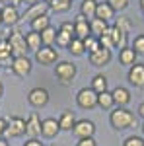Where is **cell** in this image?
I'll use <instances>...</instances> for the list:
<instances>
[{
    "mask_svg": "<svg viewBox=\"0 0 144 146\" xmlns=\"http://www.w3.org/2000/svg\"><path fill=\"white\" fill-rule=\"evenodd\" d=\"M109 123L115 131H125V129H131L136 127V117L133 111H129L127 107H115L109 113Z\"/></svg>",
    "mask_w": 144,
    "mask_h": 146,
    "instance_id": "1",
    "label": "cell"
},
{
    "mask_svg": "<svg viewBox=\"0 0 144 146\" xmlns=\"http://www.w3.org/2000/svg\"><path fill=\"white\" fill-rule=\"evenodd\" d=\"M8 43L12 49V56L18 58V56H27V45H25V35L20 29H14L8 33Z\"/></svg>",
    "mask_w": 144,
    "mask_h": 146,
    "instance_id": "2",
    "label": "cell"
},
{
    "mask_svg": "<svg viewBox=\"0 0 144 146\" xmlns=\"http://www.w3.org/2000/svg\"><path fill=\"white\" fill-rule=\"evenodd\" d=\"M76 64L74 62H70V60H60L58 64L55 66V76L62 84H70L72 80H74V76H76Z\"/></svg>",
    "mask_w": 144,
    "mask_h": 146,
    "instance_id": "3",
    "label": "cell"
},
{
    "mask_svg": "<svg viewBox=\"0 0 144 146\" xmlns=\"http://www.w3.org/2000/svg\"><path fill=\"white\" fill-rule=\"evenodd\" d=\"M76 103L82 109H94V107H98V94L92 88H82L76 94Z\"/></svg>",
    "mask_w": 144,
    "mask_h": 146,
    "instance_id": "4",
    "label": "cell"
},
{
    "mask_svg": "<svg viewBox=\"0 0 144 146\" xmlns=\"http://www.w3.org/2000/svg\"><path fill=\"white\" fill-rule=\"evenodd\" d=\"M74 37H76V35H74V23L72 22H62L60 27L56 29V45L68 49L70 41H72Z\"/></svg>",
    "mask_w": 144,
    "mask_h": 146,
    "instance_id": "5",
    "label": "cell"
},
{
    "mask_svg": "<svg viewBox=\"0 0 144 146\" xmlns=\"http://www.w3.org/2000/svg\"><path fill=\"white\" fill-rule=\"evenodd\" d=\"M88 58H90V64H92V66L103 68V66H107V64L111 62V58H113V53H111L109 49H103V47H100L98 51L90 53Z\"/></svg>",
    "mask_w": 144,
    "mask_h": 146,
    "instance_id": "6",
    "label": "cell"
},
{
    "mask_svg": "<svg viewBox=\"0 0 144 146\" xmlns=\"http://www.w3.org/2000/svg\"><path fill=\"white\" fill-rule=\"evenodd\" d=\"M72 133L78 136V140H82V138H94V135H96V125H94V121L80 119V121H76Z\"/></svg>",
    "mask_w": 144,
    "mask_h": 146,
    "instance_id": "7",
    "label": "cell"
},
{
    "mask_svg": "<svg viewBox=\"0 0 144 146\" xmlns=\"http://www.w3.org/2000/svg\"><path fill=\"white\" fill-rule=\"evenodd\" d=\"M35 60L41 64V66H51L58 60V51L53 47H41L37 53H35Z\"/></svg>",
    "mask_w": 144,
    "mask_h": 146,
    "instance_id": "8",
    "label": "cell"
},
{
    "mask_svg": "<svg viewBox=\"0 0 144 146\" xmlns=\"http://www.w3.org/2000/svg\"><path fill=\"white\" fill-rule=\"evenodd\" d=\"M6 121H8L6 136L18 138V136L25 135V119H22V117H10V119H6Z\"/></svg>",
    "mask_w": 144,
    "mask_h": 146,
    "instance_id": "9",
    "label": "cell"
},
{
    "mask_svg": "<svg viewBox=\"0 0 144 146\" xmlns=\"http://www.w3.org/2000/svg\"><path fill=\"white\" fill-rule=\"evenodd\" d=\"M12 72L16 74V76H27L29 72H31V68H33V64H31V58H27V56H18V58H14V62H12Z\"/></svg>",
    "mask_w": 144,
    "mask_h": 146,
    "instance_id": "10",
    "label": "cell"
},
{
    "mask_svg": "<svg viewBox=\"0 0 144 146\" xmlns=\"http://www.w3.org/2000/svg\"><path fill=\"white\" fill-rule=\"evenodd\" d=\"M27 101L33 105V107H43L49 103V92L45 90V88H33V90H29L27 94Z\"/></svg>",
    "mask_w": 144,
    "mask_h": 146,
    "instance_id": "11",
    "label": "cell"
},
{
    "mask_svg": "<svg viewBox=\"0 0 144 146\" xmlns=\"http://www.w3.org/2000/svg\"><path fill=\"white\" fill-rule=\"evenodd\" d=\"M127 78L134 88H144V64L142 62H136V64H133L129 68Z\"/></svg>",
    "mask_w": 144,
    "mask_h": 146,
    "instance_id": "12",
    "label": "cell"
},
{
    "mask_svg": "<svg viewBox=\"0 0 144 146\" xmlns=\"http://www.w3.org/2000/svg\"><path fill=\"white\" fill-rule=\"evenodd\" d=\"M47 12H49V4H47V2H37V4L29 6L27 10L23 12L22 20H25V22H33L35 18H39V16H45Z\"/></svg>",
    "mask_w": 144,
    "mask_h": 146,
    "instance_id": "13",
    "label": "cell"
},
{
    "mask_svg": "<svg viewBox=\"0 0 144 146\" xmlns=\"http://www.w3.org/2000/svg\"><path fill=\"white\" fill-rule=\"evenodd\" d=\"M0 16H2V23L8 25V27H12V25H16V23L20 22V12H18L16 6H12V4H6L0 10Z\"/></svg>",
    "mask_w": 144,
    "mask_h": 146,
    "instance_id": "14",
    "label": "cell"
},
{
    "mask_svg": "<svg viewBox=\"0 0 144 146\" xmlns=\"http://www.w3.org/2000/svg\"><path fill=\"white\" fill-rule=\"evenodd\" d=\"M25 135H29V138L41 136V119H39L37 113H31L25 119Z\"/></svg>",
    "mask_w": 144,
    "mask_h": 146,
    "instance_id": "15",
    "label": "cell"
},
{
    "mask_svg": "<svg viewBox=\"0 0 144 146\" xmlns=\"http://www.w3.org/2000/svg\"><path fill=\"white\" fill-rule=\"evenodd\" d=\"M58 133H60V127H58V121L56 119L47 117V119L41 121V136H45V138H55Z\"/></svg>",
    "mask_w": 144,
    "mask_h": 146,
    "instance_id": "16",
    "label": "cell"
},
{
    "mask_svg": "<svg viewBox=\"0 0 144 146\" xmlns=\"http://www.w3.org/2000/svg\"><path fill=\"white\" fill-rule=\"evenodd\" d=\"M74 35H76L78 39H82V41H84V39H86V37H90V20H86V18H84V16H80V14H78L76 16V20H74Z\"/></svg>",
    "mask_w": 144,
    "mask_h": 146,
    "instance_id": "17",
    "label": "cell"
},
{
    "mask_svg": "<svg viewBox=\"0 0 144 146\" xmlns=\"http://www.w3.org/2000/svg\"><path fill=\"white\" fill-rule=\"evenodd\" d=\"M12 62H14V56H12V49H10V43L6 37L0 39V68H10Z\"/></svg>",
    "mask_w": 144,
    "mask_h": 146,
    "instance_id": "18",
    "label": "cell"
},
{
    "mask_svg": "<svg viewBox=\"0 0 144 146\" xmlns=\"http://www.w3.org/2000/svg\"><path fill=\"white\" fill-rule=\"evenodd\" d=\"M111 94H113V101H115L117 107H127L131 103V92L127 88H123V86H117Z\"/></svg>",
    "mask_w": 144,
    "mask_h": 146,
    "instance_id": "19",
    "label": "cell"
},
{
    "mask_svg": "<svg viewBox=\"0 0 144 146\" xmlns=\"http://www.w3.org/2000/svg\"><path fill=\"white\" fill-rule=\"evenodd\" d=\"M109 37H111V43H113V49L115 47H119V49L127 47V33L121 31L117 25H109Z\"/></svg>",
    "mask_w": 144,
    "mask_h": 146,
    "instance_id": "20",
    "label": "cell"
},
{
    "mask_svg": "<svg viewBox=\"0 0 144 146\" xmlns=\"http://www.w3.org/2000/svg\"><path fill=\"white\" fill-rule=\"evenodd\" d=\"M109 31V23L100 20V18H94V20H90V33L94 35V37H98L100 39L101 35H105Z\"/></svg>",
    "mask_w": 144,
    "mask_h": 146,
    "instance_id": "21",
    "label": "cell"
},
{
    "mask_svg": "<svg viewBox=\"0 0 144 146\" xmlns=\"http://www.w3.org/2000/svg\"><path fill=\"white\" fill-rule=\"evenodd\" d=\"M136 53H134L133 47H125V49H121L119 51V62H121L123 66H133V64H136Z\"/></svg>",
    "mask_w": 144,
    "mask_h": 146,
    "instance_id": "22",
    "label": "cell"
},
{
    "mask_svg": "<svg viewBox=\"0 0 144 146\" xmlns=\"http://www.w3.org/2000/svg\"><path fill=\"white\" fill-rule=\"evenodd\" d=\"M98 10V0H82L80 4V16H84L86 20H94Z\"/></svg>",
    "mask_w": 144,
    "mask_h": 146,
    "instance_id": "23",
    "label": "cell"
},
{
    "mask_svg": "<svg viewBox=\"0 0 144 146\" xmlns=\"http://www.w3.org/2000/svg\"><path fill=\"white\" fill-rule=\"evenodd\" d=\"M96 18H100L103 22L109 23L113 18H115V10L111 8L107 2H98V10H96Z\"/></svg>",
    "mask_w": 144,
    "mask_h": 146,
    "instance_id": "24",
    "label": "cell"
},
{
    "mask_svg": "<svg viewBox=\"0 0 144 146\" xmlns=\"http://www.w3.org/2000/svg\"><path fill=\"white\" fill-rule=\"evenodd\" d=\"M25 45H27V51H33L37 53L39 49H41V33H37V31H29V33H25Z\"/></svg>",
    "mask_w": 144,
    "mask_h": 146,
    "instance_id": "25",
    "label": "cell"
},
{
    "mask_svg": "<svg viewBox=\"0 0 144 146\" xmlns=\"http://www.w3.org/2000/svg\"><path fill=\"white\" fill-rule=\"evenodd\" d=\"M74 125H76V117H74L72 111H64L58 117V127H60V131H72Z\"/></svg>",
    "mask_w": 144,
    "mask_h": 146,
    "instance_id": "26",
    "label": "cell"
},
{
    "mask_svg": "<svg viewBox=\"0 0 144 146\" xmlns=\"http://www.w3.org/2000/svg\"><path fill=\"white\" fill-rule=\"evenodd\" d=\"M31 23V31H37V33H41L45 31L47 27H51V18H49V14H45V16H39V18H35Z\"/></svg>",
    "mask_w": 144,
    "mask_h": 146,
    "instance_id": "27",
    "label": "cell"
},
{
    "mask_svg": "<svg viewBox=\"0 0 144 146\" xmlns=\"http://www.w3.org/2000/svg\"><path fill=\"white\" fill-rule=\"evenodd\" d=\"M56 43V27H47L45 31H41V45L43 47H53Z\"/></svg>",
    "mask_w": 144,
    "mask_h": 146,
    "instance_id": "28",
    "label": "cell"
},
{
    "mask_svg": "<svg viewBox=\"0 0 144 146\" xmlns=\"http://www.w3.org/2000/svg\"><path fill=\"white\" fill-rule=\"evenodd\" d=\"M113 105H115V101H113V94L109 90L103 92V94H98V107L109 111V109H113Z\"/></svg>",
    "mask_w": 144,
    "mask_h": 146,
    "instance_id": "29",
    "label": "cell"
},
{
    "mask_svg": "<svg viewBox=\"0 0 144 146\" xmlns=\"http://www.w3.org/2000/svg\"><path fill=\"white\" fill-rule=\"evenodd\" d=\"M90 88L96 92V94H103V92H107V78H105L103 74H96L94 80H92V86H90Z\"/></svg>",
    "mask_w": 144,
    "mask_h": 146,
    "instance_id": "30",
    "label": "cell"
},
{
    "mask_svg": "<svg viewBox=\"0 0 144 146\" xmlns=\"http://www.w3.org/2000/svg\"><path fill=\"white\" fill-rule=\"evenodd\" d=\"M49 8L56 14H64L72 8V2L70 0H53V2H49Z\"/></svg>",
    "mask_w": 144,
    "mask_h": 146,
    "instance_id": "31",
    "label": "cell"
},
{
    "mask_svg": "<svg viewBox=\"0 0 144 146\" xmlns=\"http://www.w3.org/2000/svg\"><path fill=\"white\" fill-rule=\"evenodd\" d=\"M68 51H70L74 56H82L84 53H86V49H84V41L78 39V37H74V39L70 41V45H68Z\"/></svg>",
    "mask_w": 144,
    "mask_h": 146,
    "instance_id": "32",
    "label": "cell"
},
{
    "mask_svg": "<svg viewBox=\"0 0 144 146\" xmlns=\"http://www.w3.org/2000/svg\"><path fill=\"white\" fill-rule=\"evenodd\" d=\"M84 49H86V53H94V51H98L100 49V39L98 37H94V35H90L84 39Z\"/></svg>",
    "mask_w": 144,
    "mask_h": 146,
    "instance_id": "33",
    "label": "cell"
},
{
    "mask_svg": "<svg viewBox=\"0 0 144 146\" xmlns=\"http://www.w3.org/2000/svg\"><path fill=\"white\" fill-rule=\"evenodd\" d=\"M133 49H134V53H136V55H144V33H140V35H136V37H134Z\"/></svg>",
    "mask_w": 144,
    "mask_h": 146,
    "instance_id": "34",
    "label": "cell"
},
{
    "mask_svg": "<svg viewBox=\"0 0 144 146\" xmlns=\"http://www.w3.org/2000/svg\"><path fill=\"white\" fill-rule=\"evenodd\" d=\"M105 2H107L115 12H121V10H125V8L129 6V2H131V0H105Z\"/></svg>",
    "mask_w": 144,
    "mask_h": 146,
    "instance_id": "35",
    "label": "cell"
},
{
    "mask_svg": "<svg viewBox=\"0 0 144 146\" xmlns=\"http://www.w3.org/2000/svg\"><path fill=\"white\" fill-rule=\"evenodd\" d=\"M123 146H144V138L142 136H129V138H125V142H123Z\"/></svg>",
    "mask_w": 144,
    "mask_h": 146,
    "instance_id": "36",
    "label": "cell"
},
{
    "mask_svg": "<svg viewBox=\"0 0 144 146\" xmlns=\"http://www.w3.org/2000/svg\"><path fill=\"white\" fill-rule=\"evenodd\" d=\"M113 25H117V27H119L121 31H125V33H129V31H131V22H129L127 18H117Z\"/></svg>",
    "mask_w": 144,
    "mask_h": 146,
    "instance_id": "37",
    "label": "cell"
},
{
    "mask_svg": "<svg viewBox=\"0 0 144 146\" xmlns=\"http://www.w3.org/2000/svg\"><path fill=\"white\" fill-rule=\"evenodd\" d=\"M100 47H103V49H113V43H111V37H109V31H107V33L105 35H101L100 37Z\"/></svg>",
    "mask_w": 144,
    "mask_h": 146,
    "instance_id": "38",
    "label": "cell"
},
{
    "mask_svg": "<svg viewBox=\"0 0 144 146\" xmlns=\"http://www.w3.org/2000/svg\"><path fill=\"white\" fill-rule=\"evenodd\" d=\"M76 146H98V142L94 138H82V140L76 142Z\"/></svg>",
    "mask_w": 144,
    "mask_h": 146,
    "instance_id": "39",
    "label": "cell"
},
{
    "mask_svg": "<svg viewBox=\"0 0 144 146\" xmlns=\"http://www.w3.org/2000/svg\"><path fill=\"white\" fill-rule=\"evenodd\" d=\"M23 146H45L39 138H29V140H25V144Z\"/></svg>",
    "mask_w": 144,
    "mask_h": 146,
    "instance_id": "40",
    "label": "cell"
},
{
    "mask_svg": "<svg viewBox=\"0 0 144 146\" xmlns=\"http://www.w3.org/2000/svg\"><path fill=\"white\" fill-rule=\"evenodd\" d=\"M6 127H8V121L0 117V138H2V136L6 135Z\"/></svg>",
    "mask_w": 144,
    "mask_h": 146,
    "instance_id": "41",
    "label": "cell"
},
{
    "mask_svg": "<svg viewBox=\"0 0 144 146\" xmlns=\"http://www.w3.org/2000/svg\"><path fill=\"white\" fill-rule=\"evenodd\" d=\"M138 115H140V117L144 119V101L140 103V105H138Z\"/></svg>",
    "mask_w": 144,
    "mask_h": 146,
    "instance_id": "42",
    "label": "cell"
},
{
    "mask_svg": "<svg viewBox=\"0 0 144 146\" xmlns=\"http://www.w3.org/2000/svg\"><path fill=\"white\" fill-rule=\"evenodd\" d=\"M22 2H23V0H10V4H12V6H16V8H18Z\"/></svg>",
    "mask_w": 144,
    "mask_h": 146,
    "instance_id": "43",
    "label": "cell"
},
{
    "mask_svg": "<svg viewBox=\"0 0 144 146\" xmlns=\"http://www.w3.org/2000/svg\"><path fill=\"white\" fill-rule=\"evenodd\" d=\"M23 2H25L27 6H33V4H37V2H39V0H23Z\"/></svg>",
    "mask_w": 144,
    "mask_h": 146,
    "instance_id": "44",
    "label": "cell"
},
{
    "mask_svg": "<svg viewBox=\"0 0 144 146\" xmlns=\"http://www.w3.org/2000/svg\"><path fill=\"white\" fill-rule=\"evenodd\" d=\"M0 146H10V144H8V140H6V138H0Z\"/></svg>",
    "mask_w": 144,
    "mask_h": 146,
    "instance_id": "45",
    "label": "cell"
},
{
    "mask_svg": "<svg viewBox=\"0 0 144 146\" xmlns=\"http://www.w3.org/2000/svg\"><path fill=\"white\" fill-rule=\"evenodd\" d=\"M4 96V86H2V82H0V98Z\"/></svg>",
    "mask_w": 144,
    "mask_h": 146,
    "instance_id": "46",
    "label": "cell"
},
{
    "mask_svg": "<svg viewBox=\"0 0 144 146\" xmlns=\"http://www.w3.org/2000/svg\"><path fill=\"white\" fill-rule=\"evenodd\" d=\"M140 10H142V14H144V0H140Z\"/></svg>",
    "mask_w": 144,
    "mask_h": 146,
    "instance_id": "47",
    "label": "cell"
},
{
    "mask_svg": "<svg viewBox=\"0 0 144 146\" xmlns=\"http://www.w3.org/2000/svg\"><path fill=\"white\" fill-rule=\"evenodd\" d=\"M43 2H47V4H49V2H53V0H43Z\"/></svg>",
    "mask_w": 144,
    "mask_h": 146,
    "instance_id": "48",
    "label": "cell"
},
{
    "mask_svg": "<svg viewBox=\"0 0 144 146\" xmlns=\"http://www.w3.org/2000/svg\"><path fill=\"white\" fill-rule=\"evenodd\" d=\"M0 2H10V0H0Z\"/></svg>",
    "mask_w": 144,
    "mask_h": 146,
    "instance_id": "49",
    "label": "cell"
},
{
    "mask_svg": "<svg viewBox=\"0 0 144 146\" xmlns=\"http://www.w3.org/2000/svg\"><path fill=\"white\" fill-rule=\"evenodd\" d=\"M0 25H2V16H0Z\"/></svg>",
    "mask_w": 144,
    "mask_h": 146,
    "instance_id": "50",
    "label": "cell"
},
{
    "mask_svg": "<svg viewBox=\"0 0 144 146\" xmlns=\"http://www.w3.org/2000/svg\"><path fill=\"white\" fill-rule=\"evenodd\" d=\"M142 133H144V123H142Z\"/></svg>",
    "mask_w": 144,
    "mask_h": 146,
    "instance_id": "51",
    "label": "cell"
},
{
    "mask_svg": "<svg viewBox=\"0 0 144 146\" xmlns=\"http://www.w3.org/2000/svg\"><path fill=\"white\" fill-rule=\"evenodd\" d=\"M70 2H72V0H70Z\"/></svg>",
    "mask_w": 144,
    "mask_h": 146,
    "instance_id": "52",
    "label": "cell"
}]
</instances>
